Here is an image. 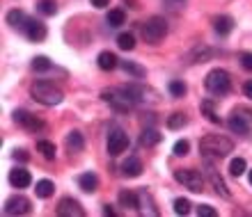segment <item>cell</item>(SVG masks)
Masks as SVG:
<instances>
[{
  "label": "cell",
  "instance_id": "6da1fadb",
  "mask_svg": "<svg viewBox=\"0 0 252 217\" xmlns=\"http://www.w3.org/2000/svg\"><path fill=\"white\" fill-rule=\"evenodd\" d=\"M234 151V142L225 135H204L199 139V153L204 158H225Z\"/></svg>",
  "mask_w": 252,
  "mask_h": 217
},
{
  "label": "cell",
  "instance_id": "7a4b0ae2",
  "mask_svg": "<svg viewBox=\"0 0 252 217\" xmlns=\"http://www.w3.org/2000/svg\"><path fill=\"white\" fill-rule=\"evenodd\" d=\"M32 99L37 101V103H41V106H58V103H62L64 96H62V92L58 87L39 80V82L32 85Z\"/></svg>",
  "mask_w": 252,
  "mask_h": 217
},
{
  "label": "cell",
  "instance_id": "3957f363",
  "mask_svg": "<svg viewBox=\"0 0 252 217\" xmlns=\"http://www.w3.org/2000/svg\"><path fill=\"white\" fill-rule=\"evenodd\" d=\"M204 85L211 94H218L220 96V94H227L232 89V78H229V73L225 69H213L204 78Z\"/></svg>",
  "mask_w": 252,
  "mask_h": 217
},
{
  "label": "cell",
  "instance_id": "277c9868",
  "mask_svg": "<svg viewBox=\"0 0 252 217\" xmlns=\"http://www.w3.org/2000/svg\"><path fill=\"white\" fill-rule=\"evenodd\" d=\"M165 34H167V21L163 16H152L142 26V37H145L147 44H158V41H163Z\"/></svg>",
  "mask_w": 252,
  "mask_h": 217
},
{
  "label": "cell",
  "instance_id": "5b68a950",
  "mask_svg": "<svg viewBox=\"0 0 252 217\" xmlns=\"http://www.w3.org/2000/svg\"><path fill=\"white\" fill-rule=\"evenodd\" d=\"M250 124H252V112L246 110V108L232 110L229 119H227V126H229L234 133H239V135H248V133H250Z\"/></svg>",
  "mask_w": 252,
  "mask_h": 217
},
{
  "label": "cell",
  "instance_id": "8992f818",
  "mask_svg": "<svg viewBox=\"0 0 252 217\" xmlns=\"http://www.w3.org/2000/svg\"><path fill=\"white\" fill-rule=\"evenodd\" d=\"M101 99L106 101V103H110L115 112H128L133 106H135V103H133V101L122 92L120 87H115V89H106V92L101 94Z\"/></svg>",
  "mask_w": 252,
  "mask_h": 217
},
{
  "label": "cell",
  "instance_id": "52a82bcc",
  "mask_svg": "<svg viewBox=\"0 0 252 217\" xmlns=\"http://www.w3.org/2000/svg\"><path fill=\"white\" fill-rule=\"evenodd\" d=\"M174 178L179 181L184 188H188L190 192H202L204 188V178H202V174H199L197 169H179L174 171Z\"/></svg>",
  "mask_w": 252,
  "mask_h": 217
},
{
  "label": "cell",
  "instance_id": "ba28073f",
  "mask_svg": "<svg viewBox=\"0 0 252 217\" xmlns=\"http://www.w3.org/2000/svg\"><path fill=\"white\" fill-rule=\"evenodd\" d=\"M5 215H28V213L32 211V204H30V199L28 197H9L5 201Z\"/></svg>",
  "mask_w": 252,
  "mask_h": 217
},
{
  "label": "cell",
  "instance_id": "9c48e42d",
  "mask_svg": "<svg viewBox=\"0 0 252 217\" xmlns=\"http://www.w3.org/2000/svg\"><path fill=\"white\" fill-rule=\"evenodd\" d=\"M108 153L110 156H120V153H124L126 149H128V137H126L124 131H113L110 135H108Z\"/></svg>",
  "mask_w": 252,
  "mask_h": 217
},
{
  "label": "cell",
  "instance_id": "30bf717a",
  "mask_svg": "<svg viewBox=\"0 0 252 217\" xmlns=\"http://www.w3.org/2000/svg\"><path fill=\"white\" fill-rule=\"evenodd\" d=\"M23 32H26V37H28V39H30V41H34V44H39V41H44V39H46L48 30H46V26H44L41 21L28 19L26 27H23Z\"/></svg>",
  "mask_w": 252,
  "mask_h": 217
},
{
  "label": "cell",
  "instance_id": "8fae6325",
  "mask_svg": "<svg viewBox=\"0 0 252 217\" xmlns=\"http://www.w3.org/2000/svg\"><path fill=\"white\" fill-rule=\"evenodd\" d=\"M58 215L60 217H83L85 211H83V206L76 201V199H62L60 204H58Z\"/></svg>",
  "mask_w": 252,
  "mask_h": 217
},
{
  "label": "cell",
  "instance_id": "7c38bea8",
  "mask_svg": "<svg viewBox=\"0 0 252 217\" xmlns=\"http://www.w3.org/2000/svg\"><path fill=\"white\" fill-rule=\"evenodd\" d=\"M14 121H16V124H21V126H26L28 131H41V128H44V121H41V119H37L34 114H30V112H26V110H16V112H14Z\"/></svg>",
  "mask_w": 252,
  "mask_h": 217
},
{
  "label": "cell",
  "instance_id": "4fadbf2b",
  "mask_svg": "<svg viewBox=\"0 0 252 217\" xmlns=\"http://www.w3.org/2000/svg\"><path fill=\"white\" fill-rule=\"evenodd\" d=\"M206 176H209V181H211V185L216 188V192H218L220 197H225V199H229L232 194H229V190H227V185H225V181H222V176L220 174H216V169H213V164L209 163V158H206Z\"/></svg>",
  "mask_w": 252,
  "mask_h": 217
},
{
  "label": "cell",
  "instance_id": "5bb4252c",
  "mask_svg": "<svg viewBox=\"0 0 252 217\" xmlns=\"http://www.w3.org/2000/svg\"><path fill=\"white\" fill-rule=\"evenodd\" d=\"M9 183H12L14 188L23 190V188H30V183H32V176H30V171H28V169H23V167H16V169L9 174Z\"/></svg>",
  "mask_w": 252,
  "mask_h": 217
},
{
  "label": "cell",
  "instance_id": "9a60e30c",
  "mask_svg": "<svg viewBox=\"0 0 252 217\" xmlns=\"http://www.w3.org/2000/svg\"><path fill=\"white\" fill-rule=\"evenodd\" d=\"M78 185L83 192L92 194V192H96V188H99V176H96L94 171H85V174L78 176Z\"/></svg>",
  "mask_w": 252,
  "mask_h": 217
},
{
  "label": "cell",
  "instance_id": "2e32d148",
  "mask_svg": "<svg viewBox=\"0 0 252 217\" xmlns=\"http://www.w3.org/2000/svg\"><path fill=\"white\" fill-rule=\"evenodd\" d=\"M122 174L124 176H128V178H135V176H140L142 174V163H140V158H126L124 163H122Z\"/></svg>",
  "mask_w": 252,
  "mask_h": 217
},
{
  "label": "cell",
  "instance_id": "e0dca14e",
  "mask_svg": "<svg viewBox=\"0 0 252 217\" xmlns=\"http://www.w3.org/2000/svg\"><path fill=\"white\" fill-rule=\"evenodd\" d=\"M213 27H216V32L218 34L227 37V34L234 30V19L232 16H227V14H220V16H216V21H213Z\"/></svg>",
  "mask_w": 252,
  "mask_h": 217
},
{
  "label": "cell",
  "instance_id": "ac0fdd59",
  "mask_svg": "<svg viewBox=\"0 0 252 217\" xmlns=\"http://www.w3.org/2000/svg\"><path fill=\"white\" fill-rule=\"evenodd\" d=\"M96 64H99V69H103V71H113L115 66L120 64V59H117L115 53H110V51H103V53H99V57H96Z\"/></svg>",
  "mask_w": 252,
  "mask_h": 217
},
{
  "label": "cell",
  "instance_id": "d6986e66",
  "mask_svg": "<svg viewBox=\"0 0 252 217\" xmlns=\"http://www.w3.org/2000/svg\"><path fill=\"white\" fill-rule=\"evenodd\" d=\"M66 146H69V151L78 153L85 149V137H83V133L80 131H71L66 135Z\"/></svg>",
  "mask_w": 252,
  "mask_h": 217
},
{
  "label": "cell",
  "instance_id": "ffe728a7",
  "mask_svg": "<svg viewBox=\"0 0 252 217\" xmlns=\"http://www.w3.org/2000/svg\"><path fill=\"white\" fill-rule=\"evenodd\" d=\"M160 139H163V135L156 128H145V131L140 133V144L142 146H156Z\"/></svg>",
  "mask_w": 252,
  "mask_h": 217
},
{
  "label": "cell",
  "instance_id": "44dd1931",
  "mask_svg": "<svg viewBox=\"0 0 252 217\" xmlns=\"http://www.w3.org/2000/svg\"><path fill=\"white\" fill-rule=\"evenodd\" d=\"M53 192H55V185H53V181H48V178H41V181H37V185H34V194L39 199L53 197Z\"/></svg>",
  "mask_w": 252,
  "mask_h": 217
},
{
  "label": "cell",
  "instance_id": "7402d4cb",
  "mask_svg": "<svg viewBox=\"0 0 252 217\" xmlns=\"http://www.w3.org/2000/svg\"><path fill=\"white\" fill-rule=\"evenodd\" d=\"M7 23L9 26H14V27H26V23H28V16H26V12H21V9H12V12L7 14Z\"/></svg>",
  "mask_w": 252,
  "mask_h": 217
},
{
  "label": "cell",
  "instance_id": "603a6c76",
  "mask_svg": "<svg viewBox=\"0 0 252 217\" xmlns=\"http://www.w3.org/2000/svg\"><path fill=\"white\" fill-rule=\"evenodd\" d=\"M117 199H120L122 206H128V208H140V197L135 194V192H131V190H122Z\"/></svg>",
  "mask_w": 252,
  "mask_h": 217
},
{
  "label": "cell",
  "instance_id": "cb8c5ba5",
  "mask_svg": "<svg viewBox=\"0 0 252 217\" xmlns=\"http://www.w3.org/2000/svg\"><path fill=\"white\" fill-rule=\"evenodd\" d=\"M124 23H126L124 9H110V12H108V26L110 27H120V26H124Z\"/></svg>",
  "mask_w": 252,
  "mask_h": 217
},
{
  "label": "cell",
  "instance_id": "d4e9b609",
  "mask_svg": "<svg viewBox=\"0 0 252 217\" xmlns=\"http://www.w3.org/2000/svg\"><path fill=\"white\" fill-rule=\"evenodd\" d=\"M51 66H53V62L46 57V55H37V57L32 59V69L37 73H46V71H51Z\"/></svg>",
  "mask_w": 252,
  "mask_h": 217
},
{
  "label": "cell",
  "instance_id": "484cf974",
  "mask_svg": "<svg viewBox=\"0 0 252 217\" xmlns=\"http://www.w3.org/2000/svg\"><path fill=\"white\" fill-rule=\"evenodd\" d=\"M122 69H124L128 76H133V78H145V66H140V64H135V62H122Z\"/></svg>",
  "mask_w": 252,
  "mask_h": 217
},
{
  "label": "cell",
  "instance_id": "4316f807",
  "mask_svg": "<svg viewBox=\"0 0 252 217\" xmlns=\"http://www.w3.org/2000/svg\"><path fill=\"white\" fill-rule=\"evenodd\" d=\"M37 151H39L46 160H53L55 158V144H53V142H48V139H41L39 144H37Z\"/></svg>",
  "mask_w": 252,
  "mask_h": 217
},
{
  "label": "cell",
  "instance_id": "83f0119b",
  "mask_svg": "<svg viewBox=\"0 0 252 217\" xmlns=\"http://www.w3.org/2000/svg\"><path fill=\"white\" fill-rule=\"evenodd\" d=\"M37 12L44 14V16H53L58 12V5H55V0H39L37 2Z\"/></svg>",
  "mask_w": 252,
  "mask_h": 217
},
{
  "label": "cell",
  "instance_id": "f1b7e54d",
  "mask_svg": "<svg viewBox=\"0 0 252 217\" xmlns=\"http://www.w3.org/2000/svg\"><path fill=\"white\" fill-rule=\"evenodd\" d=\"M117 46L122 48V51H133L135 48V37H133V32H124L117 37Z\"/></svg>",
  "mask_w": 252,
  "mask_h": 217
},
{
  "label": "cell",
  "instance_id": "f546056e",
  "mask_svg": "<svg viewBox=\"0 0 252 217\" xmlns=\"http://www.w3.org/2000/svg\"><path fill=\"white\" fill-rule=\"evenodd\" d=\"M213 55V51H209V48H197V51H195V53L190 55V57H188V64H197V62H206V59L211 57Z\"/></svg>",
  "mask_w": 252,
  "mask_h": 217
},
{
  "label": "cell",
  "instance_id": "4dcf8cb0",
  "mask_svg": "<svg viewBox=\"0 0 252 217\" xmlns=\"http://www.w3.org/2000/svg\"><path fill=\"white\" fill-rule=\"evenodd\" d=\"M246 167H248V163L243 158H234L232 163H229V174H232V176H243V174H246Z\"/></svg>",
  "mask_w": 252,
  "mask_h": 217
},
{
  "label": "cell",
  "instance_id": "1f68e13d",
  "mask_svg": "<svg viewBox=\"0 0 252 217\" xmlns=\"http://www.w3.org/2000/svg\"><path fill=\"white\" fill-rule=\"evenodd\" d=\"M202 112H204V117L211 121V124H220V117L216 114V110H213V103L211 101H202Z\"/></svg>",
  "mask_w": 252,
  "mask_h": 217
},
{
  "label": "cell",
  "instance_id": "d6a6232c",
  "mask_svg": "<svg viewBox=\"0 0 252 217\" xmlns=\"http://www.w3.org/2000/svg\"><path fill=\"white\" fill-rule=\"evenodd\" d=\"M181 126H186V117H184L181 112H174V114L167 117V128L177 131V128H181Z\"/></svg>",
  "mask_w": 252,
  "mask_h": 217
},
{
  "label": "cell",
  "instance_id": "836d02e7",
  "mask_svg": "<svg viewBox=\"0 0 252 217\" xmlns=\"http://www.w3.org/2000/svg\"><path fill=\"white\" fill-rule=\"evenodd\" d=\"M167 89H170V94H172V96H177V99H179V96H184V94H186V82H181V80H172V82L167 85Z\"/></svg>",
  "mask_w": 252,
  "mask_h": 217
},
{
  "label": "cell",
  "instance_id": "e575fe53",
  "mask_svg": "<svg viewBox=\"0 0 252 217\" xmlns=\"http://www.w3.org/2000/svg\"><path fill=\"white\" fill-rule=\"evenodd\" d=\"M190 201H188V199H177V201H174V213H177V215H188V213H190Z\"/></svg>",
  "mask_w": 252,
  "mask_h": 217
},
{
  "label": "cell",
  "instance_id": "d590c367",
  "mask_svg": "<svg viewBox=\"0 0 252 217\" xmlns=\"http://www.w3.org/2000/svg\"><path fill=\"white\" fill-rule=\"evenodd\" d=\"M239 62H241V66H243L246 71H252V53L250 51H243V53L239 55Z\"/></svg>",
  "mask_w": 252,
  "mask_h": 217
},
{
  "label": "cell",
  "instance_id": "8d00e7d4",
  "mask_svg": "<svg viewBox=\"0 0 252 217\" xmlns=\"http://www.w3.org/2000/svg\"><path fill=\"white\" fill-rule=\"evenodd\" d=\"M190 144H188V139H179L177 144H174V156H186Z\"/></svg>",
  "mask_w": 252,
  "mask_h": 217
},
{
  "label": "cell",
  "instance_id": "74e56055",
  "mask_svg": "<svg viewBox=\"0 0 252 217\" xmlns=\"http://www.w3.org/2000/svg\"><path fill=\"white\" fill-rule=\"evenodd\" d=\"M197 215L199 217H216V208H211V206H197Z\"/></svg>",
  "mask_w": 252,
  "mask_h": 217
},
{
  "label": "cell",
  "instance_id": "f35d334b",
  "mask_svg": "<svg viewBox=\"0 0 252 217\" xmlns=\"http://www.w3.org/2000/svg\"><path fill=\"white\" fill-rule=\"evenodd\" d=\"M243 94H246L248 99H250V101H252V80H248L246 85H243Z\"/></svg>",
  "mask_w": 252,
  "mask_h": 217
},
{
  "label": "cell",
  "instance_id": "ab89813d",
  "mask_svg": "<svg viewBox=\"0 0 252 217\" xmlns=\"http://www.w3.org/2000/svg\"><path fill=\"white\" fill-rule=\"evenodd\" d=\"M92 5L96 7V9H103V7L110 5V0H92Z\"/></svg>",
  "mask_w": 252,
  "mask_h": 217
},
{
  "label": "cell",
  "instance_id": "60d3db41",
  "mask_svg": "<svg viewBox=\"0 0 252 217\" xmlns=\"http://www.w3.org/2000/svg\"><path fill=\"white\" fill-rule=\"evenodd\" d=\"M14 158H19V160H23V163H26V160H28V153L23 151V149H19V151L14 153Z\"/></svg>",
  "mask_w": 252,
  "mask_h": 217
},
{
  "label": "cell",
  "instance_id": "b9f144b4",
  "mask_svg": "<svg viewBox=\"0 0 252 217\" xmlns=\"http://www.w3.org/2000/svg\"><path fill=\"white\" fill-rule=\"evenodd\" d=\"M103 215H115V211L110 208V206H103Z\"/></svg>",
  "mask_w": 252,
  "mask_h": 217
},
{
  "label": "cell",
  "instance_id": "7bdbcfd3",
  "mask_svg": "<svg viewBox=\"0 0 252 217\" xmlns=\"http://www.w3.org/2000/svg\"><path fill=\"white\" fill-rule=\"evenodd\" d=\"M250 183H252V171H250Z\"/></svg>",
  "mask_w": 252,
  "mask_h": 217
}]
</instances>
